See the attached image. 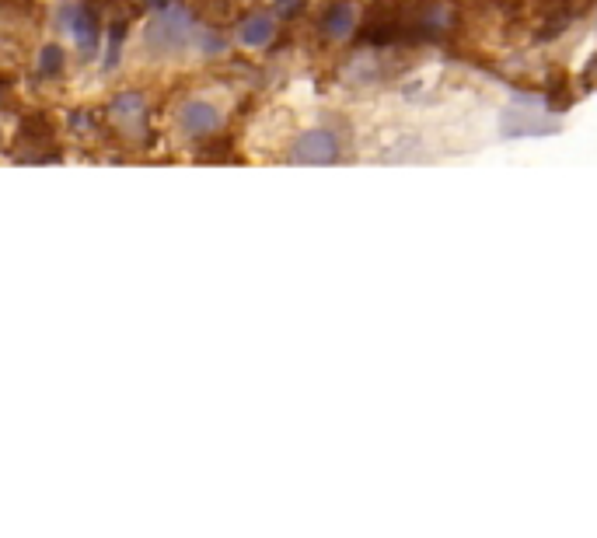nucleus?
I'll use <instances>...</instances> for the list:
<instances>
[{
    "instance_id": "1",
    "label": "nucleus",
    "mask_w": 597,
    "mask_h": 538,
    "mask_svg": "<svg viewBox=\"0 0 597 538\" xmlns=\"http://www.w3.org/2000/svg\"><path fill=\"white\" fill-rule=\"evenodd\" d=\"M189 39H193V25H189V14L179 7H161L147 25V42L158 53H179L182 46H189Z\"/></svg>"
},
{
    "instance_id": "2",
    "label": "nucleus",
    "mask_w": 597,
    "mask_h": 538,
    "mask_svg": "<svg viewBox=\"0 0 597 538\" xmlns=\"http://www.w3.org/2000/svg\"><path fill=\"white\" fill-rule=\"evenodd\" d=\"M220 123H224V116L206 98H189L179 109V126L186 130V137H210V133L220 130Z\"/></svg>"
},
{
    "instance_id": "3",
    "label": "nucleus",
    "mask_w": 597,
    "mask_h": 538,
    "mask_svg": "<svg viewBox=\"0 0 597 538\" xmlns=\"http://www.w3.org/2000/svg\"><path fill=\"white\" fill-rule=\"evenodd\" d=\"M67 35L74 39V46L81 49L84 56H91L98 49V18H95V11H91L88 4H70V11H67Z\"/></svg>"
},
{
    "instance_id": "4",
    "label": "nucleus",
    "mask_w": 597,
    "mask_h": 538,
    "mask_svg": "<svg viewBox=\"0 0 597 538\" xmlns=\"http://www.w3.org/2000/svg\"><path fill=\"white\" fill-rule=\"evenodd\" d=\"M332 158H336V140L329 133H308L294 147V161H332Z\"/></svg>"
},
{
    "instance_id": "5",
    "label": "nucleus",
    "mask_w": 597,
    "mask_h": 538,
    "mask_svg": "<svg viewBox=\"0 0 597 538\" xmlns=\"http://www.w3.org/2000/svg\"><path fill=\"white\" fill-rule=\"evenodd\" d=\"M269 39H273V18H266V14H255V18L241 21V28H238L241 46L259 49V46H266Z\"/></svg>"
},
{
    "instance_id": "6",
    "label": "nucleus",
    "mask_w": 597,
    "mask_h": 538,
    "mask_svg": "<svg viewBox=\"0 0 597 538\" xmlns=\"http://www.w3.org/2000/svg\"><path fill=\"white\" fill-rule=\"evenodd\" d=\"M60 70H63V49L46 46L39 56V74H60Z\"/></svg>"
},
{
    "instance_id": "7",
    "label": "nucleus",
    "mask_w": 597,
    "mask_h": 538,
    "mask_svg": "<svg viewBox=\"0 0 597 538\" xmlns=\"http://www.w3.org/2000/svg\"><path fill=\"white\" fill-rule=\"evenodd\" d=\"M350 18H353L350 7H339L336 18H329V32H332V35H343L346 28H350Z\"/></svg>"
},
{
    "instance_id": "8",
    "label": "nucleus",
    "mask_w": 597,
    "mask_h": 538,
    "mask_svg": "<svg viewBox=\"0 0 597 538\" xmlns=\"http://www.w3.org/2000/svg\"><path fill=\"white\" fill-rule=\"evenodd\" d=\"M147 4L158 7V11H161V7H172V0H147Z\"/></svg>"
},
{
    "instance_id": "9",
    "label": "nucleus",
    "mask_w": 597,
    "mask_h": 538,
    "mask_svg": "<svg viewBox=\"0 0 597 538\" xmlns=\"http://www.w3.org/2000/svg\"><path fill=\"white\" fill-rule=\"evenodd\" d=\"M0 140H4V133H0Z\"/></svg>"
}]
</instances>
